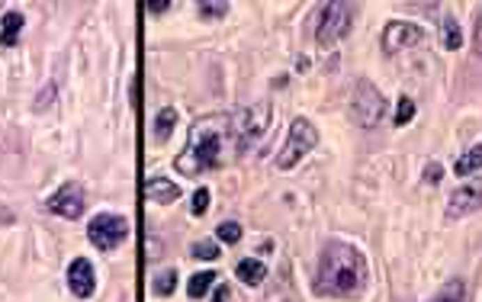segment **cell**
<instances>
[{"mask_svg": "<svg viewBox=\"0 0 482 302\" xmlns=\"http://www.w3.org/2000/svg\"><path fill=\"white\" fill-rule=\"evenodd\" d=\"M370 283L366 257L344 241L325 244L316 270V293L334 296V299H357Z\"/></svg>", "mask_w": 482, "mask_h": 302, "instance_id": "obj_1", "label": "cell"}, {"mask_svg": "<svg viewBox=\"0 0 482 302\" xmlns=\"http://www.w3.org/2000/svg\"><path fill=\"white\" fill-rule=\"evenodd\" d=\"M219 151H222V135L216 132V126L203 122V126H196L193 135L187 138V148H183V154L177 158V170H180V174H200V170L216 168L219 161H222Z\"/></svg>", "mask_w": 482, "mask_h": 302, "instance_id": "obj_2", "label": "cell"}, {"mask_svg": "<svg viewBox=\"0 0 482 302\" xmlns=\"http://www.w3.org/2000/svg\"><path fill=\"white\" fill-rule=\"evenodd\" d=\"M267 126H270V103H251L228 119V135L235 148H248L267 132Z\"/></svg>", "mask_w": 482, "mask_h": 302, "instance_id": "obj_3", "label": "cell"}, {"mask_svg": "<svg viewBox=\"0 0 482 302\" xmlns=\"http://www.w3.org/2000/svg\"><path fill=\"white\" fill-rule=\"evenodd\" d=\"M354 13H357L354 3H328V7H322V13H318V29H316L318 45L322 49H332L341 39H348L350 26H354Z\"/></svg>", "mask_w": 482, "mask_h": 302, "instance_id": "obj_4", "label": "cell"}, {"mask_svg": "<svg viewBox=\"0 0 482 302\" xmlns=\"http://www.w3.org/2000/svg\"><path fill=\"white\" fill-rule=\"evenodd\" d=\"M318 145V132L316 126L309 122V119H293V126H290V135H286V145H283L280 151V158H277V168L280 170H290L296 168L302 158H306L309 151Z\"/></svg>", "mask_w": 482, "mask_h": 302, "instance_id": "obj_5", "label": "cell"}, {"mask_svg": "<svg viewBox=\"0 0 482 302\" xmlns=\"http://www.w3.org/2000/svg\"><path fill=\"white\" fill-rule=\"evenodd\" d=\"M382 113H386L382 93L376 90L370 81H360V84L354 87V100H350V119L364 129H373L382 119Z\"/></svg>", "mask_w": 482, "mask_h": 302, "instance_id": "obj_6", "label": "cell"}, {"mask_svg": "<svg viewBox=\"0 0 482 302\" xmlns=\"http://www.w3.org/2000/svg\"><path fill=\"white\" fill-rule=\"evenodd\" d=\"M129 235V222L123 216H113V212H100V216L91 218V225H87V238L97 251H113L119 244L125 241Z\"/></svg>", "mask_w": 482, "mask_h": 302, "instance_id": "obj_7", "label": "cell"}, {"mask_svg": "<svg viewBox=\"0 0 482 302\" xmlns=\"http://www.w3.org/2000/svg\"><path fill=\"white\" fill-rule=\"evenodd\" d=\"M84 209H87V193H84V186L77 180L65 184L61 190H55L49 196V212H55L61 218H81Z\"/></svg>", "mask_w": 482, "mask_h": 302, "instance_id": "obj_8", "label": "cell"}, {"mask_svg": "<svg viewBox=\"0 0 482 302\" xmlns=\"http://www.w3.org/2000/svg\"><path fill=\"white\" fill-rule=\"evenodd\" d=\"M424 42V29L418 23H408V19H396L382 29V49L396 55V51H405V49H415V45Z\"/></svg>", "mask_w": 482, "mask_h": 302, "instance_id": "obj_9", "label": "cell"}, {"mask_svg": "<svg viewBox=\"0 0 482 302\" xmlns=\"http://www.w3.org/2000/svg\"><path fill=\"white\" fill-rule=\"evenodd\" d=\"M476 209H482V177H473V180H466L463 186L453 190L447 202V218H463Z\"/></svg>", "mask_w": 482, "mask_h": 302, "instance_id": "obj_10", "label": "cell"}, {"mask_svg": "<svg viewBox=\"0 0 482 302\" xmlns=\"http://www.w3.org/2000/svg\"><path fill=\"white\" fill-rule=\"evenodd\" d=\"M68 286H71V293L77 299H91L93 296V289H97V273H93V264L87 257L71 260V267H68Z\"/></svg>", "mask_w": 482, "mask_h": 302, "instance_id": "obj_11", "label": "cell"}, {"mask_svg": "<svg viewBox=\"0 0 482 302\" xmlns=\"http://www.w3.org/2000/svg\"><path fill=\"white\" fill-rule=\"evenodd\" d=\"M145 196H148L151 202H174L177 196H180V186L164 180V177H151L148 184H145Z\"/></svg>", "mask_w": 482, "mask_h": 302, "instance_id": "obj_12", "label": "cell"}, {"mask_svg": "<svg viewBox=\"0 0 482 302\" xmlns=\"http://www.w3.org/2000/svg\"><path fill=\"white\" fill-rule=\"evenodd\" d=\"M20 33H23V13L20 10H10L7 17H3V29H0V42L13 49L20 42Z\"/></svg>", "mask_w": 482, "mask_h": 302, "instance_id": "obj_13", "label": "cell"}, {"mask_svg": "<svg viewBox=\"0 0 482 302\" xmlns=\"http://www.w3.org/2000/svg\"><path fill=\"white\" fill-rule=\"evenodd\" d=\"M235 273H238V280H244L248 286H258L261 280L267 277V267L261 264V260H254V257H244V260H238Z\"/></svg>", "mask_w": 482, "mask_h": 302, "instance_id": "obj_14", "label": "cell"}, {"mask_svg": "<svg viewBox=\"0 0 482 302\" xmlns=\"http://www.w3.org/2000/svg\"><path fill=\"white\" fill-rule=\"evenodd\" d=\"M174 126H177V109L164 106L158 116H155V142H167L171 132H174Z\"/></svg>", "mask_w": 482, "mask_h": 302, "instance_id": "obj_15", "label": "cell"}, {"mask_svg": "<svg viewBox=\"0 0 482 302\" xmlns=\"http://www.w3.org/2000/svg\"><path fill=\"white\" fill-rule=\"evenodd\" d=\"M479 168H482V145H473L469 151H463V154L457 158V164H453V170H457L460 177L476 174Z\"/></svg>", "mask_w": 482, "mask_h": 302, "instance_id": "obj_16", "label": "cell"}, {"mask_svg": "<svg viewBox=\"0 0 482 302\" xmlns=\"http://www.w3.org/2000/svg\"><path fill=\"white\" fill-rule=\"evenodd\" d=\"M216 273L212 270H200V273H193L190 277V286H187V293H190V299H203V296L209 293V286H216Z\"/></svg>", "mask_w": 482, "mask_h": 302, "instance_id": "obj_17", "label": "cell"}, {"mask_svg": "<svg viewBox=\"0 0 482 302\" xmlns=\"http://www.w3.org/2000/svg\"><path fill=\"white\" fill-rule=\"evenodd\" d=\"M441 45H444V49H447V51H457L460 49V45H463V33H460V23H457V19H444V23H441Z\"/></svg>", "mask_w": 482, "mask_h": 302, "instance_id": "obj_18", "label": "cell"}, {"mask_svg": "<svg viewBox=\"0 0 482 302\" xmlns=\"http://www.w3.org/2000/svg\"><path fill=\"white\" fill-rule=\"evenodd\" d=\"M463 296H466L463 280H450L444 289H437V296L431 302H463Z\"/></svg>", "mask_w": 482, "mask_h": 302, "instance_id": "obj_19", "label": "cell"}, {"mask_svg": "<svg viewBox=\"0 0 482 302\" xmlns=\"http://www.w3.org/2000/svg\"><path fill=\"white\" fill-rule=\"evenodd\" d=\"M177 286V273L174 270H164V273H158L155 277V283H151V289H155V296H171Z\"/></svg>", "mask_w": 482, "mask_h": 302, "instance_id": "obj_20", "label": "cell"}, {"mask_svg": "<svg viewBox=\"0 0 482 302\" xmlns=\"http://www.w3.org/2000/svg\"><path fill=\"white\" fill-rule=\"evenodd\" d=\"M412 116H415V100H412V97H402L399 109H396V126H408Z\"/></svg>", "mask_w": 482, "mask_h": 302, "instance_id": "obj_21", "label": "cell"}, {"mask_svg": "<svg viewBox=\"0 0 482 302\" xmlns=\"http://www.w3.org/2000/svg\"><path fill=\"white\" fill-rule=\"evenodd\" d=\"M216 235L222 238L225 244H238L241 241V225L238 222H222V225L216 228Z\"/></svg>", "mask_w": 482, "mask_h": 302, "instance_id": "obj_22", "label": "cell"}, {"mask_svg": "<svg viewBox=\"0 0 482 302\" xmlns=\"http://www.w3.org/2000/svg\"><path fill=\"white\" fill-rule=\"evenodd\" d=\"M193 257H200V260H216V257H219V244H216V241H196V244H193Z\"/></svg>", "mask_w": 482, "mask_h": 302, "instance_id": "obj_23", "label": "cell"}, {"mask_svg": "<svg viewBox=\"0 0 482 302\" xmlns=\"http://www.w3.org/2000/svg\"><path fill=\"white\" fill-rule=\"evenodd\" d=\"M206 209H209V190L200 186V190L193 193V216H203Z\"/></svg>", "mask_w": 482, "mask_h": 302, "instance_id": "obj_24", "label": "cell"}, {"mask_svg": "<svg viewBox=\"0 0 482 302\" xmlns=\"http://www.w3.org/2000/svg\"><path fill=\"white\" fill-rule=\"evenodd\" d=\"M228 13V3H200V17L209 19V17H225Z\"/></svg>", "mask_w": 482, "mask_h": 302, "instance_id": "obj_25", "label": "cell"}, {"mask_svg": "<svg viewBox=\"0 0 482 302\" xmlns=\"http://www.w3.org/2000/svg\"><path fill=\"white\" fill-rule=\"evenodd\" d=\"M441 177H444L441 164H428V170H424V180L428 184H441Z\"/></svg>", "mask_w": 482, "mask_h": 302, "instance_id": "obj_26", "label": "cell"}, {"mask_svg": "<svg viewBox=\"0 0 482 302\" xmlns=\"http://www.w3.org/2000/svg\"><path fill=\"white\" fill-rule=\"evenodd\" d=\"M473 45L476 51L482 55V7H479V17H476V29H473Z\"/></svg>", "mask_w": 482, "mask_h": 302, "instance_id": "obj_27", "label": "cell"}, {"mask_svg": "<svg viewBox=\"0 0 482 302\" xmlns=\"http://www.w3.org/2000/svg\"><path fill=\"white\" fill-rule=\"evenodd\" d=\"M167 7H171L167 0H164V3H161V0H151V3H148V10H151V13H164Z\"/></svg>", "mask_w": 482, "mask_h": 302, "instance_id": "obj_28", "label": "cell"}, {"mask_svg": "<svg viewBox=\"0 0 482 302\" xmlns=\"http://www.w3.org/2000/svg\"><path fill=\"white\" fill-rule=\"evenodd\" d=\"M228 299V286H219V293H216V302H225Z\"/></svg>", "mask_w": 482, "mask_h": 302, "instance_id": "obj_29", "label": "cell"}]
</instances>
